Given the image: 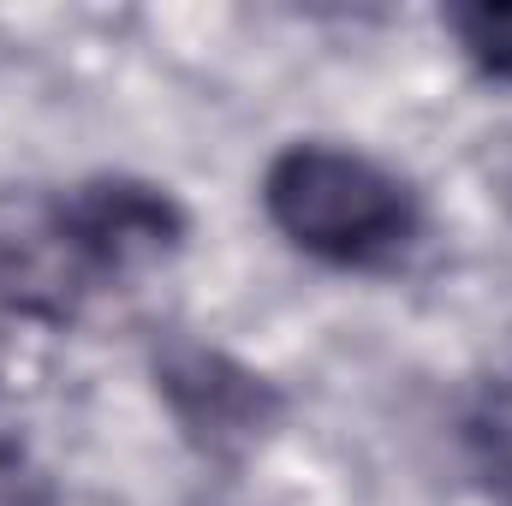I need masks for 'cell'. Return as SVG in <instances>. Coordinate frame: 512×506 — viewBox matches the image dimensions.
I'll return each instance as SVG.
<instances>
[{
  "label": "cell",
  "mask_w": 512,
  "mask_h": 506,
  "mask_svg": "<svg viewBox=\"0 0 512 506\" xmlns=\"http://www.w3.org/2000/svg\"><path fill=\"white\" fill-rule=\"evenodd\" d=\"M447 30L459 42V54L489 78L512 90V0H471L447 12Z\"/></svg>",
  "instance_id": "5b68a950"
},
{
  "label": "cell",
  "mask_w": 512,
  "mask_h": 506,
  "mask_svg": "<svg viewBox=\"0 0 512 506\" xmlns=\"http://www.w3.org/2000/svg\"><path fill=\"white\" fill-rule=\"evenodd\" d=\"M465 453L477 465V477L512 501V370L495 381H483V393L465 411Z\"/></svg>",
  "instance_id": "277c9868"
},
{
  "label": "cell",
  "mask_w": 512,
  "mask_h": 506,
  "mask_svg": "<svg viewBox=\"0 0 512 506\" xmlns=\"http://www.w3.org/2000/svg\"><path fill=\"white\" fill-rule=\"evenodd\" d=\"M0 506H60L54 477L30 459V447L18 435L0 429Z\"/></svg>",
  "instance_id": "8992f818"
},
{
  "label": "cell",
  "mask_w": 512,
  "mask_h": 506,
  "mask_svg": "<svg viewBox=\"0 0 512 506\" xmlns=\"http://www.w3.org/2000/svg\"><path fill=\"white\" fill-rule=\"evenodd\" d=\"M268 227L322 268L382 274L423 245V197L364 149L286 143L262 167Z\"/></svg>",
  "instance_id": "6da1fadb"
},
{
  "label": "cell",
  "mask_w": 512,
  "mask_h": 506,
  "mask_svg": "<svg viewBox=\"0 0 512 506\" xmlns=\"http://www.w3.org/2000/svg\"><path fill=\"white\" fill-rule=\"evenodd\" d=\"M155 393L167 405V417L179 423V435L209 453V459H239L256 441L274 435L286 399L268 376H256L251 364H239L221 346L203 340H167L149 358Z\"/></svg>",
  "instance_id": "3957f363"
},
{
  "label": "cell",
  "mask_w": 512,
  "mask_h": 506,
  "mask_svg": "<svg viewBox=\"0 0 512 506\" xmlns=\"http://www.w3.org/2000/svg\"><path fill=\"white\" fill-rule=\"evenodd\" d=\"M36 215H42V233L60 256V268L72 274L78 298H96L108 286L120 292L131 280H143L149 268L173 262L191 239V215L179 209V197L131 173L78 179L42 197Z\"/></svg>",
  "instance_id": "7a4b0ae2"
}]
</instances>
